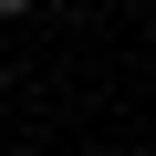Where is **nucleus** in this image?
I'll return each mask as SVG.
<instances>
[{
	"label": "nucleus",
	"mask_w": 156,
	"mask_h": 156,
	"mask_svg": "<svg viewBox=\"0 0 156 156\" xmlns=\"http://www.w3.org/2000/svg\"><path fill=\"white\" fill-rule=\"evenodd\" d=\"M21 11H31V0H0V21H21Z\"/></svg>",
	"instance_id": "1"
},
{
	"label": "nucleus",
	"mask_w": 156,
	"mask_h": 156,
	"mask_svg": "<svg viewBox=\"0 0 156 156\" xmlns=\"http://www.w3.org/2000/svg\"><path fill=\"white\" fill-rule=\"evenodd\" d=\"M0 94H11V62H0Z\"/></svg>",
	"instance_id": "2"
}]
</instances>
